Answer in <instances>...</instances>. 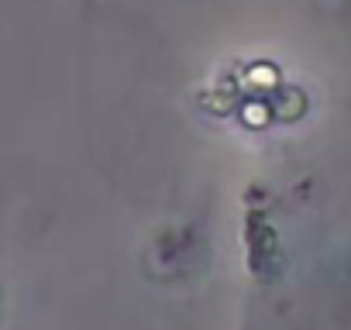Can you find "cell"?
<instances>
[{"instance_id":"cell-1","label":"cell","mask_w":351,"mask_h":330,"mask_svg":"<svg viewBox=\"0 0 351 330\" xmlns=\"http://www.w3.org/2000/svg\"><path fill=\"white\" fill-rule=\"evenodd\" d=\"M262 110H265V107H258V103H255V107H248V120H252V124H262V120H265V114H262Z\"/></svg>"}]
</instances>
